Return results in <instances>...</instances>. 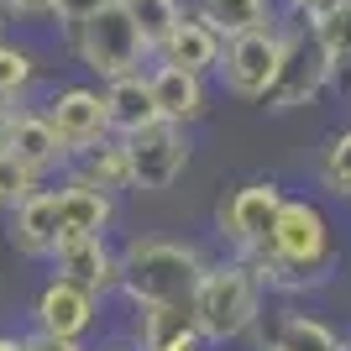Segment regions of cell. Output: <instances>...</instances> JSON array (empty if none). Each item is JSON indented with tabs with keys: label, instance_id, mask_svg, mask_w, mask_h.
I'll use <instances>...</instances> for the list:
<instances>
[{
	"label": "cell",
	"instance_id": "obj_1",
	"mask_svg": "<svg viewBox=\"0 0 351 351\" xmlns=\"http://www.w3.org/2000/svg\"><path fill=\"white\" fill-rule=\"evenodd\" d=\"M241 263L257 273V283L267 293H289V299L293 293H309V289H320V283H330V273L341 263L336 226H330L320 199L289 194L283 210H278V226L267 236V247H257Z\"/></svg>",
	"mask_w": 351,
	"mask_h": 351
},
{
	"label": "cell",
	"instance_id": "obj_2",
	"mask_svg": "<svg viewBox=\"0 0 351 351\" xmlns=\"http://www.w3.org/2000/svg\"><path fill=\"white\" fill-rule=\"evenodd\" d=\"M205 247L178 236H136L121 247V299L132 309H178L205 278Z\"/></svg>",
	"mask_w": 351,
	"mask_h": 351
},
{
	"label": "cell",
	"instance_id": "obj_3",
	"mask_svg": "<svg viewBox=\"0 0 351 351\" xmlns=\"http://www.w3.org/2000/svg\"><path fill=\"white\" fill-rule=\"evenodd\" d=\"M189 315L199 325L205 346H236V341L257 336V325L267 315V289L241 257L226 252V257H210L205 278L189 299Z\"/></svg>",
	"mask_w": 351,
	"mask_h": 351
},
{
	"label": "cell",
	"instance_id": "obj_4",
	"mask_svg": "<svg viewBox=\"0 0 351 351\" xmlns=\"http://www.w3.org/2000/svg\"><path fill=\"white\" fill-rule=\"evenodd\" d=\"M63 43H69L73 63H79L89 79H100V84H110V79H121V73H136V69L152 63L142 32H136L132 11H126V0L105 5L100 16H89L84 27H73Z\"/></svg>",
	"mask_w": 351,
	"mask_h": 351
},
{
	"label": "cell",
	"instance_id": "obj_5",
	"mask_svg": "<svg viewBox=\"0 0 351 351\" xmlns=\"http://www.w3.org/2000/svg\"><path fill=\"white\" fill-rule=\"evenodd\" d=\"M336 84V63L325 53L320 32L309 21H293L283 16V53H278V73H273V89H267V110L273 116H289V110H304Z\"/></svg>",
	"mask_w": 351,
	"mask_h": 351
},
{
	"label": "cell",
	"instance_id": "obj_6",
	"mask_svg": "<svg viewBox=\"0 0 351 351\" xmlns=\"http://www.w3.org/2000/svg\"><path fill=\"white\" fill-rule=\"evenodd\" d=\"M283 199H289V189H283L278 178H247V184H236V189L220 199L215 205V231H220V241L231 247V257H252L257 247H267Z\"/></svg>",
	"mask_w": 351,
	"mask_h": 351
},
{
	"label": "cell",
	"instance_id": "obj_7",
	"mask_svg": "<svg viewBox=\"0 0 351 351\" xmlns=\"http://www.w3.org/2000/svg\"><path fill=\"white\" fill-rule=\"evenodd\" d=\"M121 147H126V189L136 194H168L194 158L189 126H173V121H158L136 136H121Z\"/></svg>",
	"mask_w": 351,
	"mask_h": 351
},
{
	"label": "cell",
	"instance_id": "obj_8",
	"mask_svg": "<svg viewBox=\"0 0 351 351\" xmlns=\"http://www.w3.org/2000/svg\"><path fill=\"white\" fill-rule=\"evenodd\" d=\"M278 53H283V21L247 32V37H231L215 63V84L241 105H263L267 89H273V73H278Z\"/></svg>",
	"mask_w": 351,
	"mask_h": 351
},
{
	"label": "cell",
	"instance_id": "obj_9",
	"mask_svg": "<svg viewBox=\"0 0 351 351\" xmlns=\"http://www.w3.org/2000/svg\"><path fill=\"white\" fill-rule=\"evenodd\" d=\"M37 110H43L47 126L58 132V142L69 147V158L79 152V147L110 136V116H105V89L100 84H84V79H73V84H53Z\"/></svg>",
	"mask_w": 351,
	"mask_h": 351
},
{
	"label": "cell",
	"instance_id": "obj_10",
	"mask_svg": "<svg viewBox=\"0 0 351 351\" xmlns=\"http://www.w3.org/2000/svg\"><path fill=\"white\" fill-rule=\"evenodd\" d=\"M100 315H105V299H95L89 289L58 278V273L32 299V330H47V336H63V341H89Z\"/></svg>",
	"mask_w": 351,
	"mask_h": 351
},
{
	"label": "cell",
	"instance_id": "obj_11",
	"mask_svg": "<svg viewBox=\"0 0 351 351\" xmlns=\"http://www.w3.org/2000/svg\"><path fill=\"white\" fill-rule=\"evenodd\" d=\"M257 346L263 351H351V341L341 336L325 315L299 309V304H283V309H273V315H263Z\"/></svg>",
	"mask_w": 351,
	"mask_h": 351
},
{
	"label": "cell",
	"instance_id": "obj_12",
	"mask_svg": "<svg viewBox=\"0 0 351 351\" xmlns=\"http://www.w3.org/2000/svg\"><path fill=\"white\" fill-rule=\"evenodd\" d=\"M53 273L79 289H89L95 299H110L121 293V247L110 236H95V241H63L53 252Z\"/></svg>",
	"mask_w": 351,
	"mask_h": 351
},
{
	"label": "cell",
	"instance_id": "obj_13",
	"mask_svg": "<svg viewBox=\"0 0 351 351\" xmlns=\"http://www.w3.org/2000/svg\"><path fill=\"white\" fill-rule=\"evenodd\" d=\"M58 184L53 189H37L32 199H21V205L5 215V236H11L16 257H27V263H53V252H58Z\"/></svg>",
	"mask_w": 351,
	"mask_h": 351
},
{
	"label": "cell",
	"instance_id": "obj_14",
	"mask_svg": "<svg viewBox=\"0 0 351 351\" xmlns=\"http://www.w3.org/2000/svg\"><path fill=\"white\" fill-rule=\"evenodd\" d=\"M147 84H152V105L162 121L173 126H194L210 110V79L205 73H184L173 63H147Z\"/></svg>",
	"mask_w": 351,
	"mask_h": 351
},
{
	"label": "cell",
	"instance_id": "obj_15",
	"mask_svg": "<svg viewBox=\"0 0 351 351\" xmlns=\"http://www.w3.org/2000/svg\"><path fill=\"white\" fill-rule=\"evenodd\" d=\"M58 226H63L58 247H63V241H95V236H110V226H116V194L63 178V184H58Z\"/></svg>",
	"mask_w": 351,
	"mask_h": 351
},
{
	"label": "cell",
	"instance_id": "obj_16",
	"mask_svg": "<svg viewBox=\"0 0 351 351\" xmlns=\"http://www.w3.org/2000/svg\"><path fill=\"white\" fill-rule=\"evenodd\" d=\"M220 53H226V37H220L210 21H199V16L189 11L173 32H168V43L152 53V63H173V69H184V73H205V79H215Z\"/></svg>",
	"mask_w": 351,
	"mask_h": 351
},
{
	"label": "cell",
	"instance_id": "obj_17",
	"mask_svg": "<svg viewBox=\"0 0 351 351\" xmlns=\"http://www.w3.org/2000/svg\"><path fill=\"white\" fill-rule=\"evenodd\" d=\"M11 152L21 162H27L37 178L47 173H63L69 168V147L58 142V132L47 126V116L37 110V105H21L16 110V126H11Z\"/></svg>",
	"mask_w": 351,
	"mask_h": 351
},
{
	"label": "cell",
	"instance_id": "obj_18",
	"mask_svg": "<svg viewBox=\"0 0 351 351\" xmlns=\"http://www.w3.org/2000/svg\"><path fill=\"white\" fill-rule=\"evenodd\" d=\"M105 89V116H110V136H136L147 126H158V105H152V84H147V69L121 73Z\"/></svg>",
	"mask_w": 351,
	"mask_h": 351
},
{
	"label": "cell",
	"instance_id": "obj_19",
	"mask_svg": "<svg viewBox=\"0 0 351 351\" xmlns=\"http://www.w3.org/2000/svg\"><path fill=\"white\" fill-rule=\"evenodd\" d=\"M132 315H136L132 351H205V336H199L189 304H178V309H132Z\"/></svg>",
	"mask_w": 351,
	"mask_h": 351
},
{
	"label": "cell",
	"instance_id": "obj_20",
	"mask_svg": "<svg viewBox=\"0 0 351 351\" xmlns=\"http://www.w3.org/2000/svg\"><path fill=\"white\" fill-rule=\"evenodd\" d=\"M189 11L199 21L231 43V37H247V32H263V27H278L283 21V5L278 0H189Z\"/></svg>",
	"mask_w": 351,
	"mask_h": 351
},
{
	"label": "cell",
	"instance_id": "obj_21",
	"mask_svg": "<svg viewBox=\"0 0 351 351\" xmlns=\"http://www.w3.org/2000/svg\"><path fill=\"white\" fill-rule=\"evenodd\" d=\"M63 178L105 189V194H121L126 189V147H121V136H100V142L79 147L69 158V168H63Z\"/></svg>",
	"mask_w": 351,
	"mask_h": 351
},
{
	"label": "cell",
	"instance_id": "obj_22",
	"mask_svg": "<svg viewBox=\"0 0 351 351\" xmlns=\"http://www.w3.org/2000/svg\"><path fill=\"white\" fill-rule=\"evenodd\" d=\"M32 84H37V53L27 43H5L0 37V105L5 110L27 105Z\"/></svg>",
	"mask_w": 351,
	"mask_h": 351
},
{
	"label": "cell",
	"instance_id": "obj_23",
	"mask_svg": "<svg viewBox=\"0 0 351 351\" xmlns=\"http://www.w3.org/2000/svg\"><path fill=\"white\" fill-rule=\"evenodd\" d=\"M315 178L330 199H351V126L325 136L320 158H315Z\"/></svg>",
	"mask_w": 351,
	"mask_h": 351
},
{
	"label": "cell",
	"instance_id": "obj_24",
	"mask_svg": "<svg viewBox=\"0 0 351 351\" xmlns=\"http://www.w3.org/2000/svg\"><path fill=\"white\" fill-rule=\"evenodd\" d=\"M126 11H132L136 32H142L147 53H158V47L168 43V32L189 16V0H126Z\"/></svg>",
	"mask_w": 351,
	"mask_h": 351
},
{
	"label": "cell",
	"instance_id": "obj_25",
	"mask_svg": "<svg viewBox=\"0 0 351 351\" xmlns=\"http://www.w3.org/2000/svg\"><path fill=\"white\" fill-rule=\"evenodd\" d=\"M37 189H43V178L32 173L16 152H0V215H11V210L21 205V199H32Z\"/></svg>",
	"mask_w": 351,
	"mask_h": 351
},
{
	"label": "cell",
	"instance_id": "obj_26",
	"mask_svg": "<svg viewBox=\"0 0 351 351\" xmlns=\"http://www.w3.org/2000/svg\"><path fill=\"white\" fill-rule=\"evenodd\" d=\"M320 43L325 53H330V63H336V73H351V5L346 11H336L330 21H320Z\"/></svg>",
	"mask_w": 351,
	"mask_h": 351
},
{
	"label": "cell",
	"instance_id": "obj_27",
	"mask_svg": "<svg viewBox=\"0 0 351 351\" xmlns=\"http://www.w3.org/2000/svg\"><path fill=\"white\" fill-rule=\"evenodd\" d=\"M105 5H116V0H58V11H53V27L69 37L73 27H84L89 16H100Z\"/></svg>",
	"mask_w": 351,
	"mask_h": 351
},
{
	"label": "cell",
	"instance_id": "obj_28",
	"mask_svg": "<svg viewBox=\"0 0 351 351\" xmlns=\"http://www.w3.org/2000/svg\"><path fill=\"white\" fill-rule=\"evenodd\" d=\"M351 0H283V16H293V21H309V27H320V21H330L336 11H346Z\"/></svg>",
	"mask_w": 351,
	"mask_h": 351
},
{
	"label": "cell",
	"instance_id": "obj_29",
	"mask_svg": "<svg viewBox=\"0 0 351 351\" xmlns=\"http://www.w3.org/2000/svg\"><path fill=\"white\" fill-rule=\"evenodd\" d=\"M58 0H0V16L5 21H53Z\"/></svg>",
	"mask_w": 351,
	"mask_h": 351
},
{
	"label": "cell",
	"instance_id": "obj_30",
	"mask_svg": "<svg viewBox=\"0 0 351 351\" xmlns=\"http://www.w3.org/2000/svg\"><path fill=\"white\" fill-rule=\"evenodd\" d=\"M21 346L27 351H84V341H63V336H47V330H27Z\"/></svg>",
	"mask_w": 351,
	"mask_h": 351
},
{
	"label": "cell",
	"instance_id": "obj_31",
	"mask_svg": "<svg viewBox=\"0 0 351 351\" xmlns=\"http://www.w3.org/2000/svg\"><path fill=\"white\" fill-rule=\"evenodd\" d=\"M16 110H21V105H16ZM16 110H5V105H0V152H11V126H16Z\"/></svg>",
	"mask_w": 351,
	"mask_h": 351
},
{
	"label": "cell",
	"instance_id": "obj_32",
	"mask_svg": "<svg viewBox=\"0 0 351 351\" xmlns=\"http://www.w3.org/2000/svg\"><path fill=\"white\" fill-rule=\"evenodd\" d=\"M0 351H27V346H21V336H0Z\"/></svg>",
	"mask_w": 351,
	"mask_h": 351
},
{
	"label": "cell",
	"instance_id": "obj_33",
	"mask_svg": "<svg viewBox=\"0 0 351 351\" xmlns=\"http://www.w3.org/2000/svg\"><path fill=\"white\" fill-rule=\"evenodd\" d=\"M105 351H132V346H105Z\"/></svg>",
	"mask_w": 351,
	"mask_h": 351
},
{
	"label": "cell",
	"instance_id": "obj_34",
	"mask_svg": "<svg viewBox=\"0 0 351 351\" xmlns=\"http://www.w3.org/2000/svg\"><path fill=\"white\" fill-rule=\"evenodd\" d=\"M0 37H5V16H0Z\"/></svg>",
	"mask_w": 351,
	"mask_h": 351
}]
</instances>
